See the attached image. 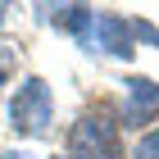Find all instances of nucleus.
Returning <instances> with one entry per match:
<instances>
[{"instance_id":"f257e3e1","label":"nucleus","mask_w":159,"mask_h":159,"mask_svg":"<svg viewBox=\"0 0 159 159\" xmlns=\"http://www.w3.org/2000/svg\"><path fill=\"white\" fill-rule=\"evenodd\" d=\"M9 123L14 132L23 136H50V123H55V100H50V86L41 77H27L9 100Z\"/></svg>"},{"instance_id":"0eeeda50","label":"nucleus","mask_w":159,"mask_h":159,"mask_svg":"<svg viewBox=\"0 0 159 159\" xmlns=\"http://www.w3.org/2000/svg\"><path fill=\"white\" fill-rule=\"evenodd\" d=\"M5 159H27V155H18V150H9V155H5Z\"/></svg>"},{"instance_id":"f03ea898","label":"nucleus","mask_w":159,"mask_h":159,"mask_svg":"<svg viewBox=\"0 0 159 159\" xmlns=\"http://www.w3.org/2000/svg\"><path fill=\"white\" fill-rule=\"evenodd\" d=\"M68 141H73L77 159H118V123L105 109H91L73 123Z\"/></svg>"},{"instance_id":"7ed1b4c3","label":"nucleus","mask_w":159,"mask_h":159,"mask_svg":"<svg viewBox=\"0 0 159 159\" xmlns=\"http://www.w3.org/2000/svg\"><path fill=\"white\" fill-rule=\"evenodd\" d=\"M91 41H96L105 55H118V59H127V55H132V23H127V18H118V14H96Z\"/></svg>"},{"instance_id":"39448f33","label":"nucleus","mask_w":159,"mask_h":159,"mask_svg":"<svg viewBox=\"0 0 159 159\" xmlns=\"http://www.w3.org/2000/svg\"><path fill=\"white\" fill-rule=\"evenodd\" d=\"M136 159H159V127L141 136V146H136Z\"/></svg>"},{"instance_id":"20e7f679","label":"nucleus","mask_w":159,"mask_h":159,"mask_svg":"<svg viewBox=\"0 0 159 159\" xmlns=\"http://www.w3.org/2000/svg\"><path fill=\"white\" fill-rule=\"evenodd\" d=\"M159 114V86L146 82V77H132L127 82V105H123V123L127 127H146Z\"/></svg>"},{"instance_id":"423d86ee","label":"nucleus","mask_w":159,"mask_h":159,"mask_svg":"<svg viewBox=\"0 0 159 159\" xmlns=\"http://www.w3.org/2000/svg\"><path fill=\"white\" fill-rule=\"evenodd\" d=\"M9 68H14V55H9V50H0V82L9 77Z\"/></svg>"}]
</instances>
